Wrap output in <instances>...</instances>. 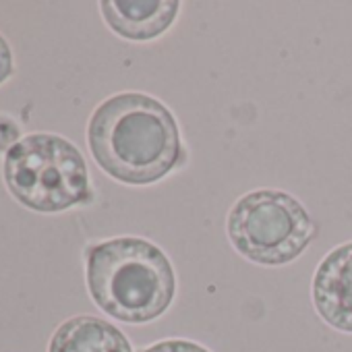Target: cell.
Wrapping results in <instances>:
<instances>
[{"label": "cell", "instance_id": "obj_1", "mask_svg": "<svg viewBox=\"0 0 352 352\" xmlns=\"http://www.w3.org/2000/svg\"><path fill=\"white\" fill-rule=\"evenodd\" d=\"M87 145L110 179L131 187L155 185L189 160L172 110L143 91H120L98 104Z\"/></svg>", "mask_w": 352, "mask_h": 352}, {"label": "cell", "instance_id": "obj_2", "mask_svg": "<svg viewBox=\"0 0 352 352\" xmlns=\"http://www.w3.org/2000/svg\"><path fill=\"white\" fill-rule=\"evenodd\" d=\"M85 282L98 309L133 325L160 319L176 294L172 261L157 245L139 236L89 245L85 249Z\"/></svg>", "mask_w": 352, "mask_h": 352}, {"label": "cell", "instance_id": "obj_3", "mask_svg": "<svg viewBox=\"0 0 352 352\" xmlns=\"http://www.w3.org/2000/svg\"><path fill=\"white\" fill-rule=\"evenodd\" d=\"M3 179L9 193L38 214H60L94 199L83 153L52 133L23 137L5 155Z\"/></svg>", "mask_w": 352, "mask_h": 352}, {"label": "cell", "instance_id": "obj_4", "mask_svg": "<svg viewBox=\"0 0 352 352\" xmlns=\"http://www.w3.org/2000/svg\"><path fill=\"white\" fill-rule=\"evenodd\" d=\"M226 234L234 251L251 263L286 265L309 249L317 236V224L294 195L255 189L232 204Z\"/></svg>", "mask_w": 352, "mask_h": 352}, {"label": "cell", "instance_id": "obj_5", "mask_svg": "<svg viewBox=\"0 0 352 352\" xmlns=\"http://www.w3.org/2000/svg\"><path fill=\"white\" fill-rule=\"evenodd\" d=\"M315 313L333 329L352 333V241L333 247L311 282Z\"/></svg>", "mask_w": 352, "mask_h": 352}, {"label": "cell", "instance_id": "obj_6", "mask_svg": "<svg viewBox=\"0 0 352 352\" xmlns=\"http://www.w3.org/2000/svg\"><path fill=\"white\" fill-rule=\"evenodd\" d=\"M102 17L110 32L129 42H151L164 36L179 17V0H104Z\"/></svg>", "mask_w": 352, "mask_h": 352}, {"label": "cell", "instance_id": "obj_7", "mask_svg": "<svg viewBox=\"0 0 352 352\" xmlns=\"http://www.w3.org/2000/svg\"><path fill=\"white\" fill-rule=\"evenodd\" d=\"M48 352H133V346L110 321L96 315H77L54 329Z\"/></svg>", "mask_w": 352, "mask_h": 352}, {"label": "cell", "instance_id": "obj_8", "mask_svg": "<svg viewBox=\"0 0 352 352\" xmlns=\"http://www.w3.org/2000/svg\"><path fill=\"white\" fill-rule=\"evenodd\" d=\"M141 352H212L206 346L193 342V340H183V338H170V340H160Z\"/></svg>", "mask_w": 352, "mask_h": 352}, {"label": "cell", "instance_id": "obj_9", "mask_svg": "<svg viewBox=\"0 0 352 352\" xmlns=\"http://www.w3.org/2000/svg\"><path fill=\"white\" fill-rule=\"evenodd\" d=\"M21 141V126L11 116H0V153H9Z\"/></svg>", "mask_w": 352, "mask_h": 352}, {"label": "cell", "instance_id": "obj_10", "mask_svg": "<svg viewBox=\"0 0 352 352\" xmlns=\"http://www.w3.org/2000/svg\"><path fill=\"white\" fill-rule=\"evenodd\" d=\"M15 75V56L9 42L0 36V85L7 83Z\"/></svg>", "mask_w": 352, "mask_h": 352}]
</instances>
